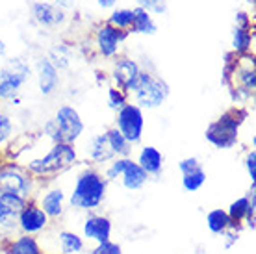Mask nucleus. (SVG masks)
Segmentation results:
<instances>
[{
  "label": "nucleus",
  "mask_w": 256,
  "mask_h": 254,
  "mask_svg": "<svg viewBox=\"0 0 256 254\" xmlns=\"http://www.w3.org/2000/svg\"><path fill=\"white\" fill-rule=\"evenodd\" d=\"M147 178L148 174L140 167V164H136L132 160H126V164L122 167L121 171V180L122 186L130 191H138L141 190L143 186L147 184Z\"/></svg>",
  "instance_id": "nucleus-16"
},
{
  "label": "nucleus",
  "mask_w": 256,
  "mask_h": 254,
  "mask_svg": "<svg viewBox=\"0 0 256 254\" xmlns=\"http://www.w3.org/2000/svg\"><path fill=\"white\" fill-rule=\"evenodd\" d=\"M108 102H110V108H114L119 112V110L126 104L124 91H121V89H117V88H110L108 89Z\"/></svg>",
  "instance_id": "nucleus-31"
},
{
  "label": "nucleus",
  "mask_w": 256,
  "mask_h": 254,
  "mask_svg": "<svg viewBox=\"0 0 256 254\" xmlns=\"http://www.w3.org/2000/svg\"><path fill=\"white\" fill-rule=\"evenodd\" d=\"M82 132L84 122L72 106H62L56 112L54 119H50L45 124V134L54 143H69V145H72L82 136Z\"/></svg>",
  "instance_id": "nucleus-2"
},
{
  "label": "nucleus",
  "mask_w": 256,
  "mask_h": 254,
  "mask_svg": "<svg viewBox=\"0 0 256 254\" xmlns=\"http://www.w3.org/2000/svg\"><path fill=\"white\" fill-rule=\"evenodd\" d=\"M245 167H247V172H249V176H250V182L254 184V180H256V152L254 150H250V152L247 154Z\"/></svg>",
  "instance_id": "nucleus-34"
},
{
  "label": "nucleus",
  "mask_w": 256,
  "mask_h": 254,
  "mask_svg": "<svg viewBox=\"0 0 256 254\" xmlns=\"http://www.w3.org/2000/svg\"><path fill=\"white\" fill-rule=\"evenodd\" d=\"M4 54H6V43L0 39V58L4 56Z\"/></svg>",
  "instance_id": "nucleus-38"
},
{
  "label": "nucleus",
  "mask_w": 256,
  "mask_h": 254,
  "mask_svg": "<svg viewBox=\"0 0 256 254\" xmlns=\"http://www.w3.org/2000/svg\"><path fill=\"white\" fill-rule=\"evenodd\" d=\"M30 78V65L22 58H12L0 67V98L12 100Z\"/></svg>",
  "instance_id": "nucleus-5"
},
{
  "label": "nucleus",
  "mask_w": 256,
  "mask_h": 254,
  "mask_svg": "<svg viewBox=\"0 0 256 254\" xmlns=\"http://www.w3.org/2000/svg\"><path fill=\"white\" fill-rule=\"evenodd\" d=\"M138 164L147 174H160L164 167V156L156 146H143Z\"/></svg>",
  "instance_id": "nucleus-17"
},
{
  "label": "nucleus",
  "mask_w": 256,
  "mask_h": 254,
  "mask_svg": "<svg viewBox=\"0 0 256 254\" xmlns=\"http://www.w3.org/2000/svg\"><path fill=\"white\" fill-rule=\"evenodd\" d=\"M206 182V172L202 167H198L195 171L192 172H186V174H182V186H184V190L186 191H197L200 190Z\"/></svg>",
  "instance_id": "nucleus-26"
},
{
  "label": "nucleus",
  "mask_w": 256,
  "mask_h": 254,
  "mask_svg": "<svg viewBox=\"0 0 256 254\" xmlns=\"http://www.w3.org/2000/svg\"><path fill=\"white\" fill-rule=\"evenodd\" d=\"M206 224L208 228L214 232V234H223L224 230L232 226L230 224V217L224 210H212L208 216H206Z\"/></svg>",
  "instance_id": "nucleus-23"
},
{
  "label": "nucleus",
  "mask_w": 256,
  "mask_h": 254,
  "mask_svg": "<svg viewBox=\"0 0 256 254\" xmlns=\"http://www.w3.org/2000/svg\"><path fill=\"white\" fill-rule=\"evenodd\" d=\"M114 156H116V152H114V148L110 145L106 134L96 136L95 140H93V143H91V158L95 160V162H98V164H104V162L112 160Z\"/></svg>",
  "instance_id": "nucleus-20"
},
{
  "label": "nucleus",
  "mask_w": 256,
  "mask_h": 254,
  "mask_svg": "<svg viewBox=\"0 0 256 254\" xmlns=\"http://www.w3.org/2000/svg\"><path fill=\"white\" fill-rule=\"evenodd\" d=\"M91 254H122V252H121V247H119V245H116V243H112L108 240V242L98 243L96 248Z\"/></svg>",
  "instance_id": "nucleus-33"
},
{
  "label": "nucleus",
  "mask_w": 256,
  "mask_h": 254,
  "mask_svg": "<svg viewBox=\"0 0 256 254\" xmlns=\"http://www.w3.org/2000/svg\"><path fill=\"white\" fill-rule=\"evenodd\" d=\"M140 65L136 64L134 60H119L114 67V80H116L117 88L121 91H132V88L138 82V76H140Z\"/></svg>",
  "instance_id": "nucleus-10"
},
{
  "label": "nucleus",
  "mask_w": 256,
  "mask_h": 254,
  "mask_svg": "<svg viewBox=\"0 0 256 254\" xmlns=\"http://www.w3.org/2000/svg\"><path fill=\"white\" fill-rule=\"evenodd\" d=\"M60 245H62V250L65 254L80 252L84 248V242L76 234H72V232H62L60 234Z\"/></svg>",
  "instance_id": "nucleus-28"
},
{
  "label": "nucleus",
  "mask_w": 256,
  "mask_h": 254,
  "mask_svg": "<svg viewBox=\"0 0 256 254\" xmlns=\"http://www.w3.org/2000/svg\"><path fill=\"white\" fill-rule=\"evenodd\" d=\"M126 38H128L126 30L116 28V26H112L110 22L108 24H102L96 30V44H98V50L106 58L116 56L121 43Z\"/></svg>",
  "instance_id": "nucleus-9"
},
{
  "label": "nucleus",
  "mask_w": 256,
  "mask_h": 254,
  "mask_svg": "<svg viewBox=\"0 0 256 254\" xmlns=\"http://www.w3.org/2000/svg\"><path fill=\"white\" fill-rule=\"evenodd\" d=\"M41 208L48 217H58L64 212V191L52 190L48 191L43 200H41Z\"/></svg>",
  "instance_id": "nucleus-19"
},
{
  "label": "nucleus",
  "mask_w": 256,
  "mask_h": 254,
  "mask_svg": "<svg viewBox=\"0 0 256 254\" xmlns=\"http://www.w3.org/2000/svg\"><path fill=\"white\" fill-rule=\"evenodd\" d=\"M234 74H238V80H240V86L244 91L247 93H252L256 88V70L252 67V62L247 67H236L234 65Z\"/></svg>",
  "instance_id": "nucleus-24"
},
{
  "label": "nucleus",
  "mask_w": 256,
  "mask_h": 254,
  "mask_svg": "<svg viewBox=\"0 0 256 254\" xmlns=\"http://www.w3.org/2000/svg\"><path fill=\"white\" fill-rule=\"evenodd\" d=\"M46 222H48V216L43 212V208L34 206V204L24 206L19 216V226L28 234L41 232L46 226Z\"/></svg>",
  "instance_id": "nucleus-11"
},
{
  "label": "nucleus",
  "mask_w": 256,
  "mask_h": 254,
  "mask_svg": "<svg viewBox=\"0 0 256 254\" xmlns=\"http://www.w3.org/2000/svg\"><path fill=\"white\" fill-rule=\"evenodd\" d=\"M26 206L24 197L17 193H0V226L4 228H15L19 222V216L22 208Z\"/></svg>",
  "instance_id": "nucleus-8"
},
{
  "label": "nucleus",
  "mask_w": 256,
  "mask_h": 254,
  "mask_svg": "<svg viewBox=\"0 0 256 254\" xmlns=\"http://www.w3.org/2000/svg\"><path fill=\"white\" fill-rule=\"evenodd\" d=\"M8 254H41V250H39V245L34 238L22 236L8 248Z\"/></svg>",
  "instance_id": "nucleus-25"
},
{
  "label": "nucleus",
  "mask_w": 256,
  "mask_h": 254,
  "mask_svg": "<svg viewBox=\"0 0 256 254\" xmlns=\"http://www.w3.org/2000/svg\"><path fill=\"white\" fill-rule=\"evenodd\" d=\"M252 206H254V197L250 198V200L247 197H242V198H238V200H234V202L230 204L228 212H226L228 217H230V224H238L240 221H244Z\"/></svg>",
  "instance_id": "nucleus-21"
},
{
  "label": "nucleus",
  "mask_w": 256,
  "mask_h": 254,
  "mask_svg": "<svg viewBox=\"0 0 256 254\" xmlns=\"http://www.w3.org/2000/svg\"><path fill=\"white\" fill-rule=\"evenodd\" d=\"M106 138H108L110 145H112V148H114V152H116V154L126 156V154L130 152V143L124 140V136H122L117 128H112V130H108V132H106Z\"/></svg>",
  "instance_id": "nucleus-27"
},
{
  "label": "nucleus",
  "mask_w": 256,
  "mask_h": 254,
  "mask_svg": "<svg viewBox=\"0 0 256 254\" xmlns=\"http://www.w3.org/2000/svg\"><path fill=\"white\" fill-rule=\"evenodd\" d=\"M130 93L134 95L136 106L152 110L162 106L167 100V96H169V86L162 78L141 70L140 76H138V82H136V86L132 88Z\"/></svg>",
  "instance_id": "nucleus-3"
},
{
  "label": "nucleus",
  "mask_w": 256,
  "mask_h": 254,
  "mask_svg": "<svg viewBox=\"0 0 256 254\" xmlns=\"http://www.w3.org/2000/svg\"><path fill=\"white\" fill-rule=\"evenodd\" d=\"M250 43H252V34L249 32V26H234V32H232L234 50L240 52V54H245L250 48Z\"/></svg>",
  "instance_id": "nucleus-22"
},
{
  "label": "nucleus",
  "mask_w": 256,
  "mask_h": 254,
  "mask_svg": "<svg viewBox=\"0 0 256 254\" xmlns=\"http://www.w3.org/2000/svg\"><path fill=\"white\" fill-rule=\"evenodd\" d=\"M0 191L17 193L20 197H26L30 191V180L20 174L17 169H2L0 171Z\"/></svg>",
  "instance_id": "nucleus-12"
},
{
  "label": "nucleus",
  "mask_w": 256,
  "mask_h": 254,
  "mask_svg": "<svg viewBox=\"0 0 256 254\" xmlns=\"http://www.w3.org/2000/svg\"><path fill=\"white\" fill-rule=\"evenodd\" d=\"M54 6H58L60 10H69L74 6V0H54Z\"/></svg>",
  "instance_id": "nucleus-36"
},
{
  "label": "nucleus",
  "mask_w": 256,
  "mask_h": 254,
  "mask_svg": "<svg viewBox=\"0 0 256 254\" xmlns=\"http://www.w3.org/2000/svg\"><path fill=\"white\" fill-rule=\"evenodd\" d=\"M244 117L245 112H238V110H230V112L223 114L218 121L212 122L210 126L206 128V140L218 148L234 146L238 141V130H240Z\"/></svg>",
  "instance_id": "nucleus-4"
},
{
  "label": "nucleus",
  "mask_w": 256,
  "mask_h": 254,
  "mask_svg": "<svg viewBox=\"0 0 256 254\" xmlns=\"http://www.w3.org/2000/svg\"><path fill=\"white\" fill-rule=\"evenodd\" d=\"M198 167H200V164H198L197 158H186V160H182V162L178 164V169H180V172H182V174L195 171V169H198Z\"/></svg>",
  "instance_id": "nucleus-35"
},
{
  "label": "nucleus",
  "mask_w": 256,
  "mask_h": 254,
  "mask_svg": "<svg viewBox=\"0 0 256 254\" xmlns=\"http://www.w3.org/2000/svg\"><path fill=\"white\" fill-rule=\"evenodd\" d=\"M84 234L90 240L102 243L108 242L110 236H112V222L108 217L102 216H91L84 221Z\"/></svg>",
  "instance_id": "nucleus-15"
},
{
  "label": "nucleus",
  "mask_w": 256,
  "mask_h": 254,
  "mask_svg": "<svg viewBox=\"0 0 256 254\" xmlns=\"http://www.w3.org/2000/svg\"><path fill=\"white\" fill-rule=\"evenodd\" d=\"M138 6L147 10L148 13H166L167 10V0H136Z\"/></svg>",
  "instance_id": "nucleus-30"
},
{
  "label": "nucleus",
  "mask_w": 256,
  "mask_h": 254,
  "mask_svg": "<svg viewBox=\"0 0 256 254\" xmlns=\"http://www.w3.org/2000/svg\"><path fill=\"white\" fill-rule=\"evenodd\" d=\"M145 128V117L140 106L136 104H124L117 112V130L124 136L128 143H140Z\"/></svg>",
  "instance_id": "nucleus-7"
},
{
  "label": "nucleus",
  "mask_w": 256,
  "mask_h": 254,
  "mask_svg": "<svg viewBox=\"0 0 256 254\" xmlns=\"http://www.w3.org/2000/svg\"><path fill=\"white\" fill-rule=\"evenodd\" d=\"M13 134V124L10 121V117L4 114H0V145Z\"/></svg>",
  "instance_id": "nucleus-32"
},
{
  "label": "nucleus",
  "mask_w": 256,
  "mask_h": 254,
  "mask_svg": "<svg viewBox=\"0 0 256 254\" xmlns=\"http://www.w3.org/2000/svg\"><path fill=\"white\" fill-rule=\"evenodd\" d=\"M32 13L34 19L43 26H58L65 20L64 10H60L58 6L48 4V2H34Z\"/></svg>",
  "instance_id": "nucleus-14"
},
{
  "label": "nucleus",
  "mask_w": 256,
  "mask_h": 254,
  "mask_svg": "<svg viewBox=\"0 0 256 254\" xmlns=\"http://www.w3.org/2000/svg\"><path fill=\"white\" fill-rule=\"evenodd\" d=\"M134 13V19H132V26H130V32L134 34H143V36H154L158 32V26L154 22L152 15L143 10V8H134L132 10Z\"/></svg>",
  "instance_id": "nucleus-18"
},
{
  "label": "nucleus",
  "mask_w": 256,
  "mask_h": 254,
  "mask_svg": "<svg viewBox=\"0 0 256 254\" xmlns=\"http://www.w3.org/2000/svg\"><path fill=\"white\" fill-rule=\"evenodd\" d=\"M38 82H39V91L43 95H52L54 89L58 88V69L52 65L48 58H41L38 62Z\"/></svg>",
  "instance_id": "nucleus-13"
},
{
  "label": "nucleus",
  "mask_w": 256,
  "mask_h": 254,
  "mask_svg": "<svg viewBox=\"0 0 256 254\" xmlns=\"http://www.w3.org/2000/svg\"><path fill=\"white\" fill-rule=\"evenodd\" d=\"M117 0H96V4L102 8V10H108V8H114L116 6Z\"/></svg>",
  "instance_id": "nucleus-37"
},
{
  "label": "nucleus",
  "mask_w": 256,
  "mask_h": 254,
  "mask_svg": "<svg viewBox=\"0 0 256 254\" xmlns=\"http://www.w3.org/2000/svg\"><path fill=\"white\" fill-rule=\"evenodd\" d=\"M106 195V178L96 171H84L76 178L70 195V206L76 210H93L100 206Z\"/></svg>",
  "instance_id": "nucleus-1"
},
{
  "label": "nucleus",
  "mask_w": 256,
  "mask_h": 254,
  "mask_svg": "<svg viewBox=\"0 0 256 254\" xmlns=\"http://www.w3.org/2000/svg\"><path fill=\"white\" fill-rule=\"evenodd\" d=\"M76 160V150L69 143H54L50 150L39 160H34L28 164V169L34 174H52L65 167H69Z\"/></svg>",
  "instance_id": "nucleus-6"
},
{
  "label": "nucleus",
  "mask_w": 256,
  "mask_h": 254,
  "mask_svg": "<svg viewBox=\"0 0 256 254\" xmlns=\"http://www.w3.org/2000/svg\"><path fill=\"white\" fill-rule=\"evenodd\" d=\"M132 19H134V13H132V10H126V8H122V10H116V12L110 15L108 22L112 26H116V28L128 30V28L132 26Z\"/></svg>",
  "instance_id": "nucleus-29"
}]
</instances>
